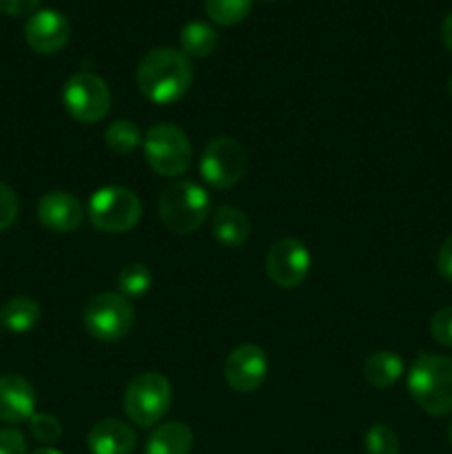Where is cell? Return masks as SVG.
<instances>
[{"label": "cell", "mask_w": 452, "mask_h": 454, "mask_svg": "<svg viewBox=\"0 0 452 454\" xmlns=\"http://www.w3.org/2000/svg\"><path fill=\"white\" fill-rule=\"evenodd\" d=\"M136 82L142 96L153 105H173L191 89L193 67L189 58L175 49H151L137 65Z\"/></svg>", "instance_id": "6da1fadb"}, {"label": "cell", "mask_w": 452, "mask_h": 454, "mask_svg": "<svg viewBox=\"0 0 452 454\" xmlns=\"http://www.w3.org/2000/svg\"><path fill=\"white\" fill-rule=\"evenodd\" d=\"M408 393L433 417L452 412V357L421 353L408 371Z\"/></svg>", "instance_id": "7a4b0ae2"}, {"label": "cell", "mask_w": 452, "mask_h": 454, "mask_svg": "<svg viewBox=\"0 0 452 454\" xmlns=\"http://www.w3.org/2000/svg\"><path fill=\"white\" fill-rule=\"evenodd\" d=\"M160 220L177 235H191L207 222L211 198L207 191L191 180H177L160 195Z\"/></svg>", "instance_id": "3957f363"}, {"label": "cell", "mask_w": 452, "mask_h": 454, "mask_svg": "<svg viewBox=\"0 0 452 454\" xmlns=\"http://www.w3.org/2000/svg\"><path fill=\"white\" fill-rule=\"evenodd\" d=\"M173 402L171 381L162 372L146 371L133 377L124 390V412L129 421L140 428L160 424Z\"/></svg>", "instance_id": "277c9868"}, {"label": "cell", "mask_w": 452, "mask_h": 454, "mask_svg": "<svg viewBox=\"0 0 452 454\" xmlns=\"http://www.w3.org/2000/svg\"><path fill=\"white\" fill-rule=\"evenodd\" d=\"M142 149L149 167L162 177L182 176L193 160L189 136L171 122L153 124L142 140Z\"/></svg>", "instance_id": "5b68a950"}, {"label": "cell", "mask_w": 452, "mask_h": 454, "mask_svg": "<svg viewBox=\"0 0 452 454\" xmlns=\"http://www.w3.org/2000/svg\"><path fill=\"white\" fill-rule=\"evenodd\" d=\"M84 331L97 341H120L136 324V309L131 300L120 293H97L82 310Z\"/></svg>", "instance_id": "8992f818"}, {"label": "cell", "mask_w": 452, "mask_h": 454, "mask_svg": "<svg viewBox=\"0 0 452 454\" xmlns=\"http://www.w3.org/2000/svg\"><path fill=\"white\" fill-rule=\"evenodd\" d=\"M87 215L97 231L129 233L142 220V202L127 186H102L89 200Z\"/></svg>", "instance_id": "52a82bcc"}, {"label": "cell", "mask_w": 452, "mask_h": 454, "mask_svg": "<svg viewBox=\"0 0 452 454\" xmlns=\"http://www.w3.org/2000/svg\"><path fill=\"white\" fill-rule=\"evenodd\" d=\"M62 105L66 114L82 124H96L109 114L111 91L100 75L91 71H78L62 89Z\"/></svg>", "instance_id": "ba28073f"}, {"label": "cell", "mask_w": 452, "mask_h": 454, "mask_svg": "<svg viewBox=\"0 0 452 454\" xmlns=\"http://www.w3.org/2000/svg\"><path fill=\"white\" fill-rule=\"evenodd\" d=\"M199 173H202L204 182L215 189H230V186L239 184L246 173V149L235 137H213L204 146Z\"/></svg>", "instance_id": "9c48e42d"}, {"label": "cell", "mask_w": 452, "mask_h": 454, "mask_svg": "<svg viewBox=\"0 0 452 454\" xmlns=\"http://www.w3.org/2000/svg\"><path fill=\"white\" fill-rule=\"evenodd\" d=\"M266 273L275 286L297 288L310 273L308 248L295 238L279 239L266 255Z\"/></svg>", "instance_id": "30bf717a"}, {"label": "cell", "mask_w": 452, "mask_h": 454, "mask_svg": "<svg viewBox=\"0 0 452 454\" xmlns=\"http://www.w3.org/2000/svg\"><path fill=\"white\" fill-rule=\"evenodd\" d=\"M269 359L257 344H242L224 362V380L235 393H255L266 380Z\"/></svg>", "instance_id": "8fae6325"}, {"label": "cell", "mask_w": 452, "mask_h": 454, "mask_svg": "<svg viewBox=\"0 0 452 454\" xmlns=\"http://www.w3.org/2000/svg\"><path fill=\"white\" fill-rule=\"evenodd\" d=\"M71 38L69 18L56 9H40L25 22V40L35 53L51 56L62 51Z\"/></svg>", "instance_id": "7c38bea8"}, {"label": "cell", "mask_w": 452, "mask_h": 454, "mask_svg": "<svg viewBox=\"0 0 452 454\" xmlns=\"http://www.w3.org/2000/svg\"><path fill=\"white\" fill-rule=\"evenodd\" d=\"M38 220L53 233H74L84 220V207L66 191H49L38 202Z\"/></svg>", "instance_id": "4fadbf2b"}, {"label": "cell", "mask_w": 452, "mask_h": 454, "mask_svg": "<svg viewBox=\"0 0 452 454\" xmlns=\"http://www.w3.org/2000/svg\"><path fill=\"white\" fill-rule=\"evenodd\" d=\"M35 415V390L25 377H0V421L4 424H25Z\"/></svg>", "instance_id": "5bb4252c"}, {"label": "cell", "mask_w": 452, "mask_h": 454, "mask_svg": "<svg viewBox=\"0 0 452 454\" xmlns=\"http://www.w3.org/2000/svg\"><path fill=\"white\" fill-rule=\"evenodd\" d=\"M136 430L124 421L106 417L89 430L87 446L91 454H133L136 450Z\"/></svg>", "instance_id": "9a60e30c"}, {"label": "cell", "mask_w": 452, "mask_h": 454, "mask_svg": "<svg viewBox=\"0 0 452 454\" xmlns=\"http://www.w3.org/2000/svg\"><path fill=\"white\" fill-rule=\"evenodd\" d=\"M213 238L226 248H239L251 235V220L235 207H220L211 217Z\"/></svg>", "instance_id": "2e32d148"}, {"label": "cell", "mask_w": 452, "mask_h": 454, "mask_svg": "<svg viewBox=\"0 0 452 454\" xmlns=\"http://www.w3.org/2000/svg\"><path fill=\"white\" fill-rule=\"evenodd\" d=\"M191 450H193V430L173 419L155 426L146 442L144 454H191Z\"/></svg>", "instance_id": "e0dca14e"}, {"label": "cell", "mask_w": 452, "mask_h": 454, "mask_svg": "<svg viewBox=\"0 0 452 454\" xmlns=\"http://www.w3.org/2000/svg\"><path fill=\"white\" fill-rule=\"evenodd\" d=\"M403 359L393 350H377L363 362V380L377 390L393 388L403 375Z\"/></svg>", "instance_id": "ac0fdd59"}, {"label": "cell", "mask_w": 452, "mask_h": 454, "mask_svg": "<svg viewBox=\"0 0 452 454\" xmlns=\"http://www.w3.org/2000/svg\"><path fill=\"white\" fill-rule=\"evenodd\" d=\"M217 31L208 22H186L180 31V47L186 58H208L217 49Z\"/></svg>", "instance_id": "d6986e66"}, {"label": "cell", "mask_w": 452, "mask_h": 454, "mask_svg": "<svg viewBox=\"0 0 452 454\" xmlns=\"http://www.w3.org/2000/svg\"><path fill=\"white\" fill-rule=\"evenodd\" d=\"M40 322V306L31 297H12L0 309V324L12 333H27Z\"/></svg>", "instance_id": "ffe728a7"}, {"label": "cell", "mask_w": 452, "mask_h": 454, "mask_svg": "<svg viewBox=\"0 0 452 454\" xmlns=\"http://www.w3.org/2000/svg\"><path fill=\"white\" fill-rule=\"evenodd\" d=\"M142 140H144V136H142L140 127L127 118L115 120V122H111L105 131L106 146H109L115 155L133 153L137 146H142Z\"/></svg>", "instance_id": "44dd1931"}, {"label": "cell", "mask_w": 452, "mask_h": 454, "mask_svg": "<svg viewBox=\"0 0 452 454\" xmlns=\"http://www.w3.org/2000/svg\"><path fill=\"white\" fill-rule=\"evenodd\" d=\"M255 0H204L207 16L215 25L235 27L251 13Z\"/></svg>", "instance_id": "7402d4cb"}, {"label": "cell", "mask_w": 452, "mask_h": 454, "mask_svg": "<svg viewBox=\"0 0 452 454\" xmlns=\"http://www.w3.org/2000/svg\"><path fill=\"white\" fill-rule=\"evenodd\" d=\"M153 284V275L146 269L144 264L136 262V264H127L118 273V291L120 295H124L127 300H137V297L144 295L146 291Z\"/></svg>", "instance_id": "603a6c76"}, {"label": "cell", "mask_w": 452, "mask_h": 454, "mask_svg": "<svg viewBox=\"0 0 452 454\" xmlns=\"http://www.w3.org/2000/svg\"><path fill=\"white\" fill-rule=\"evenodd\" d=\"M366 454H399V437L390 426L375 424L363 437Z\"/></svg>", "instance_id": "cb8c5ba5"}, {"label": "cell", "mask_w": 452, "mask_h": 454, "mask_svg": "<svg viewBox=\"0 0 452 454\" xmlns=\"http://www.w3.org/2000/svg\"><path fill=\"white\" fill-rule=\"evenodd\" d=\"M27 424H29L31 437L40 443H56L62 437L60 421L47 412H35Z\"/></svg>", "instance_id": "d4e9b609"}, {"label": "cell", "mask_w": 452, "mask_h": 454, "mask_svg": "<svg viewBox=\"0 0 452 454\" xmlns=\"http://www.w3.org/2000/svg\"><path fill=\"white\" fill-rule=\"evenodd\" d=\"M430 335L437 344L452 348V306H446V309L434 313L433 322H430Z\"/></svg>", "instance_id": "484cf974"}, {"label": "cell", "mask_w": 452, "mask_h": 454, "mask_svg": "<svg viewBox=\"0 0 452 454\" xmlns=\"http://www.w3.org/2000/svg\"><path fill=\"white\" fill-rule=\"evenodd\" d=\"M18 217V195L0 180V231H7Z\"/></svg>", "instance_id": "4316f807"}, {"label": "cell", "mask_w": 452, "mask_h": 454, "mask_svg": "<svg viewBox=\"0 0 452 454\" xmlns=\"http://www.w3.org/2000/svg\"><path fill=\"white\" fill-rule=\"evenodd\" d=\"M0 454H27L25 434L16 428L0 430Z\"/></svg>", "instance_id": "83f0119b"}, {"label": "cell", "mask_w": 452, "mask_h": 454, "mask_svg": "<svg viewBox=\"0 0 452 454\" xmlns=\"http://www.w3.org/2000/svg\"><path fill=\"white\" fill-rule=\"evenodd\" d=\"M43 0H0V12L7 16H25V13L35 12Z\"/></svg>", "instance_id": "f1b7e54d"}, {"label": "cell", "mask_w": 452, "mask_h": 454, "mask_svg": "<svg viewBox=\"0 0 452 454\" xmlns=\"http://www.w3.org/2000/svg\"><path fill=\"white\" fill-rule=\"evenodd\" d=\"M437 270L446 282H452V235L443 242L437 255Z\"/></svg>", "instance_id": "f546056e"}, {"label": "cell", "mask_w": 452, "mask_h": 454, "mask_svg": "<svg viewBox=\"0 0 452 454\" xmlns=\"http://www.w3.org/2000/svg\"><path fill=\"white\" fill-rule=\"evenodd\" d=\"M441 38L443 43H446V47L452 51V12L448 13L441 22Z\"/></svg>", "instance_id": "4dcf8cb0"}, {"label": "cell", "mask_w": 452, "mask_h": 454, "mask_svg": "<svg viewBox=\"0 0 452 454\" xmlns=\"http://www.w3.org/2000/svg\"><path fill=\"white\" fill-rule=\"evenodd\" d=\"M31 454H62V452L53 450V448H38V450H34Z\"/></svg>", "instance_id": "1f68e13d"}, {"label": "cell", "mask_w": 452, "mask_h": 454, "mask_svg": "<svg viewBox=\"0 0 452 454\" xmlns=\"http://www.w3.org/2000/svg\"><path fill=\"white\" fill-rule=\"evenodd\" d=\"M448 439H450V443H452V421H450V426H448Z\"/></svg>", "instance_id": "d6a6232c"}, {"label": "cell", "mask_w": 452, "mask_h": 454, "mask_svg": "<svg viewBox=\"0 0 452 454\" xmlns=\"http://www.w3.org/2000/svg\"><path fill=\"white\" fill-rule=\"evenodd\" d=\"M450 96H452V78H450Z\"/></svg>", "instance_id": "836d02e7"}, {"label": "cell", "mask_w": 452, "mask_h": 454, "mask_svg": "<svg viewBox=\"0 0 452 454\" xmlns=\"http://www.w3.org/2000/svg\"><path fill=\"white\" fill-rule=\"evenodd\" d=\"M266 3H275V0H266Z\"/></svg>", "instance_id": "e575fe53"}]
</instances>
